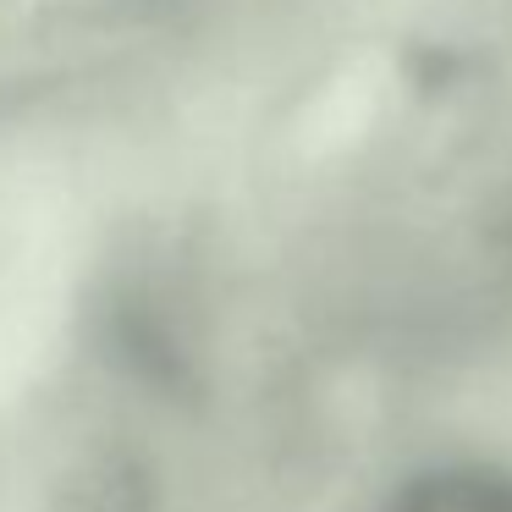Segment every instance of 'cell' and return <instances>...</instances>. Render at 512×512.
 Listing matches in <instances>:
<instances>
[{
    "label": "cell",
    "instance_id": "obj_1",
    "mask_svg": "<svg viewBox=\"0 0 512 512\" xmlns=\"http://www.w3.org/2000/svg\"><path fill=\"white\" fill-rule=\"evenodd\" d=\"M386 512H512V474L490 468H452L402 490Z\"/></svg>",
    "mask_w": 512,
    "mask_h": 512
}]
</instances>
